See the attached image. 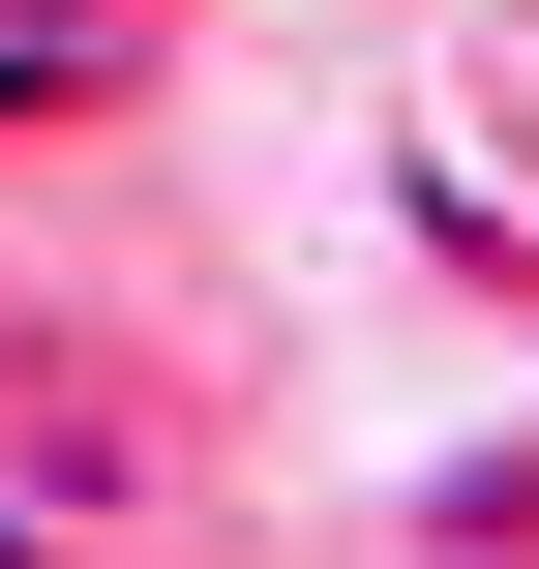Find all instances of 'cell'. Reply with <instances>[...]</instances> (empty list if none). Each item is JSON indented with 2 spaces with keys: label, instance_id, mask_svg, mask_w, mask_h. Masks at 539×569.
Instances as JSON below:
<instances>
[{
  "label": "cell",
  "instance_id": "cell-1",
  "mask_svg": "<svg viewBox=\"0 0 539 569\" xmlns=\"http://www.w3.org/2000/svg\"><path fill=\"white\" fill-rule=\"evenodd\" d=\"M0 30H150V0H0Z\"/></svg>",
  "mask_w": 539,
  "mask_h": 569
},
{
  "label": "cell",
  "instance_id": "cell-2",
  "mask_svg": "<svg viewBox=\"0 0 539 569\" xmlns=\"http://www.w3.org/2000/svg\"><path fill=\"white\" fill-rule=\"evenodd\" d=\"M0 569H60V510H0Z\"/></svg>",
  "mask_w": 539,
  "mask_h": 569
}]
</instances>
